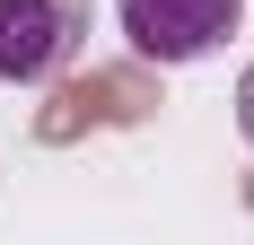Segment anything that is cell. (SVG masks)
I'll return each instance as SVG.
<instances>
[{
  "label": "cell",
  "instance_id": "2",
  "mask_svg": "<svg viewBox=\"0 0 254 245\" xmlns=\"http://www.w3.org/2000/svg\"><path fill=\"white\" fill-rule=\"evenodd\" d=\"M79 53V9L70 0H0V79L9 88H44L70 70Z\"/></svg>",
  "mask_w": 254,
  "mask_h": 245
},
{
  "label": "cell",
  "instance_id": "1",
  "mask_svg": "<svg viewBox=\"0 0 254 245\" xmlns=\"http://www.w3.org/2000/svg\"><path fill=\"white\" fill-rule=\"evenodd\" d=\"M114 18H123V44L158 70H184V61H202L237 35L246 18V0H114Z\"/></svg>",
  "mask_w": 254,
  "mask_h": 245
},
{
  "label": "cell",
  "instance_id": "3",
  "mask_svg": "<svg viewBox=\"0 0 254 245\" xmlns=\"http://www.w3.org/2000/svg\"><path fill=\"white\" fill-rule=\"evenodd\" d=\"M237 131L254 140V61H246V79H237Z\"/></svg>",
  "mask_w": 254,
  "mask_h": 245
}]
</instances>
